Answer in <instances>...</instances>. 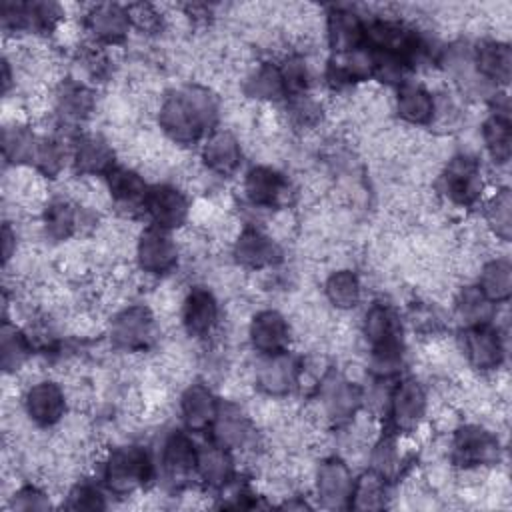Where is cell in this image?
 I'll list each match as a JSON object with an SVG mask.
<instances>
[{
	"mask_svg": "<svg viewBox=\"0 0 512 512\" xmlns=\"http://www.w3.org/2000/svg\"><path fill=\"white\" fill-rule=\"evenodd\" d=\"M48 506H50L48 494L36 486H24L16 490L12 496V508H18V510H42Z\"/></svg>",
	"mask_w": 512,
	"mask_h": 512,
	"instance_id": "44",
	"label": "cell"
},
{
	"mask_svg": "<svg viewBox=\"0 0 512 512\" xmlns=\"http://www.w3.org/2000/svg\"><path fill=\"white\" fill-rule=\"evenodd\" d=\"M86 26L104 42H118L130 30L128 10L116 4H98L86 14Z\"/></svg>",
	"mask_w": 512,
	"mask_h": 512,
	"instance_id": "23",
	"label": "cell"
},
{
	"mask_svg": "<svg viewBox=\"0 0 512 512\" xmlns=\"http://www.w3.org/2000/svg\"><path fill=\"white\" fill-rule=\"evenodd\" d=\"M462 350L470 364L478 370H494L500 366L504 348L498 330L482 324V326H472L468 328L464 336Z\"/></svg>",
	"mask_w": 512,
	"mask_h": 512,
	"instance_id": "15",
	"label": "cell"
},
{
	"mask_svg": "<svg viewBox=\"0 0 512 512\" xmlns=\"http://www.w3.org/2000/svg\"><path fill=\"white\" fill-rule=\"evenodd\" d=\"M182 324L186 332L194 338L210 336L218 324V304L210 290L192 288L184 298L182 306Z\"/></svg>",
	"mask_w": 512,
	"mask_h": 512,
	"instance_id": "14",
	"label": "cell"
},
{
	"mask_svg": "<svg viewBox=\"0 0 512 512\" xmlns=\"http://www.w3.org/2000/svg\"><path fill=\"white\" fill-rule=\"evenodd\" d=\"M478 288L490 302H502L512 290V268L506 258H496L482 266Z\"/></svg>",
	"mask_w": 512,
	"mask_h": 512,
	"instance_id": "32",
	"label": "cell"
},
{
	"mask_svg": "<svg viewBox=\"0 0 512 512\" xmlns=\"http://www.w3.org/2000/svg\"><path fill=\"white\" fill-rule=\"evenodd\" d=\"M64 158H66V150H64V146L58 140H54V138H40L32 162H34V166L38 168V172L42 176L54 178L64 168Z\"/></svg>",
	"mask_w": 512,
	"mask_h": 512,
	"instance_id": "40",
	"label": "cell"
},
{
	"mask_svg": "<svg viewBox=\"0 0 512 512\" xmlns=\"http://www.w3.org/2000/svg\"><path fill=\"white\" fill-rule=\"evenodd\" d=\"M242 148L238 138L230 130H218L208 136L202 148V160L208 170L226 176L232 174L240 166Z\"/></svg>",
	"mask_w": 512,
	"mask_h": 512,
	"instance_id": "19",
	"label": "cell"
},
{
	"mask_svg": "<svg viewBox=\"0 0 512 512\" xmlns=\"http://www.w3.org/2000/svg\"><path fill=\"white\" fill-rule=\"evenodd\" d=\"M246 92L252 98L260 100H278L282 94H286L284 80L280 74V68L272 64L258 66L246 80Z\"/></svg>",
	"mask_w": 512,
	"mask_h": 512,
	"instance_id": "37",
	"label": "cell"
},
{
	"mask_svg": "<svg viewBox=\"0 0 512 512\" xmlns=\"http://www.w3.org/2000/svg\"><path fill=\"white\" fill-rule=\"evenodd\" d=\"M216 116L218 106L214 96L208 88L192 84L162 100L158 122L174 144H192L214 124Z\"/></svg>",
	"mask_w": 512,
	"mask_h": 512,
	"instance_id": "1",
	"label": "cell"
},
{
	"mask_svg": "<svg viewBox=\"0 0 512 512\" xmlns=\"http://www.w3.org/2000/svg\"><path fill=\"white\" fill-rule=\"evenodd\" d=\"M196 454L192 440L184 432H174L162 446L160 464L170 480H186V476L196 470Z\"/></svg>",
	"mask_w": 512,
	"mask_h": 512,
	"instance_id": "22",
	"label": "cell"
},
{
	"mask_svg": "<svg viewBox=\"0 0 512 512\" xmlns=\"http://www.w3.org/2000/svg\"><path fill=\"white\" fill-rule=\"evenodd\" d=\"M112 342L124 352H140L154 340V316L146 306H128L118 312L110 328Z\"/></svg>",
	"mask_w": 512,
	"mask_h": 512,
	"instance_id": "3",
	"label": "cell"
},
{
	"mask_svg": "<svg viewBox=\"0 0 512 512\" xmlns=\"http://www.w3.org/2000/svg\"><path fill=\"white\" fill-rule=\"evenodd\" d=\"M434 98L418 84H404L396 96V110L408 124H426L434 118Z\"/></svg>",
	"mask_w": 512,
	"mask_h": 512,
	"instance_id": "27",
	"label": "cell"
},
{
	"mask_svg": "<svg viewBox=\"0 0 512 512\" xmlns=\"http://www.w3.org/2000/svg\"><path fill=\"white\" fill-rule=\"evenodd\" d=\"M74 166L82 176H100L108 174L114 166V150L100 136H80L74 144Z\"/></svg>",
	"mask_w": 512,
	"mask_h": 512,
	"instance_id": "17",
	"label": "cell"
},
{
	"mask_svg": "<svg viewBox=\"0 0 512 512\" xmlns=\"http://www.w3.org/2000/svg\"><path fill=\"white\" fill-rule=\"evenodd\" d=\"M390 406L396 426L412 430L426 412V392L416 380H404L390 394Z\"/></svg>",
	"mask_w": 512,
	"mask_h": 512,
	"instance_id": "18",
	"label": "cell"
},
{
	"mask_svg": "<svg viewBox=\"0 0 512 512\" xmlns=\"http://www.w3.org/2000/svg\"><path fill=\"white\" fill-rule=\"evenodd\" d=\"M66 392L56 382L40 380L26 390L24 410L38 426H54L66 412Z\"/></svg>",
	"mask_w": 512,
	"mask_h": 512,
	"instance_id": "6",
	"label": "cell"
},
{
	"mask_svg": "<svg viewBox=\"0 0 512 512\" xmlns=\"http://www.w3.org/2000/svg\"><path fill=\"white\" fill-rule=\"evenodd\" d=\"M384 476L378 472H366L360 476L358 482H354L352 490V506L360 510H376L386 504V484Z\"/></svg>",
	"mask_w": 512,
	"mask_h": 512,
	"instance_id": "38",
	"label": "cell"
},
{
	"mask_svg": "<svg viewBox=\"0 0 512 512\" xmlns=\"http://www.w3.org/2000/svg\"><path fill=\"white\" fill-rule=\"evenodd\" d=\"M106 482L118 494H130L144 486L152 474V462L144 448L122 446L106 458Z\"/></svg>",
	"mask_w": 512,
	"mask_h": 512,
	"instance_id": "2",
	"label": "cell"
},
{
	"mask_svg": "<svg viewBox=\"0 0 512 512\" xmlns=\"http://www.w3.org/2000/svg\"><path fill=\"white\" fill-rule=\"evenodd\" d=\"M78 226V212L66 200H54L44 208L42 228L52 240H68Z\"/></svg>",
	"mask_w": 512,
	"mask_h": 512,
	"instance_id": "33",
	"label": "cell"
},
{
	"mask_svg": "<svg viewBox=\"0 0 512 512\" xmlns=\"http://www.w3.org/2000/svg\"><path fill=\"white\" fill-rule=\"evenodd\" d=\"M214 438L226 450H240L246 448L252 438V426L248 418L234 406L222 404L214 416Z\"/></svg>",
	"mask_w": 512,
	"mask_h": 512,
	"instance_id": "20",
	"label": "cell"
},
{
	"mask_svg": "<svg viewBox=\"0 0 512 512\" xmlns=\"http://www.w3.org/2000/svg\"><path fill=\"white\" fill-rule=\"evenodd\" d=\"M300 364L292 354H262V360L256 364V384L270 396H282L292 390L298 382Z\"/></svg>",
	"mask_w": 512,
	"mask_h": 512,
	"instance_id": "8",
	"label": "cell"
},
{
	"mask_svg": "<svg viewBox=\"0 0 512 512\" xmlns=\"http://www.w3.org/2000/svg\"><path fill=\"white\" fill-rule=\"evenodd\" d=\"M364 336L372 348L400 342L398 320L394 312L382 304H374L364 318Z\"/></svg>",
	"mask_w": 512,
	"mask_h": 512,
	"instance_id": "31",
	"label": "cell"
},
{
	"mask_svg": "<svg viewBox=\"0 0 512 512\" xmlns=\"http://www.w3.org/2000/svg\"><path fill=\"white\" fill-rule=\"evenodd\" d=\"M328 38L338 52L364 48V22L350 10H336L328 18Z\"/></svg>",
	"mask_w": 512,
	"mask_h": 512,
	"instance_id": "24",
	"label": "cell"
},
{
	"mask_svg": "<svg viewBox=\"0 0 512 512\" xmlns=\"http://www.w3.org/2000/svg\"><path fill=\"white\" fill-rule=\"evenodd\" d=\"M144 210L150 214L154 226L172 230L180 228L190 212L186 196L168 184H158L148 188L146 200H144Z\"/></svg>",
	"mask_w": 512,
	"mask_h": 512,
	"instance_id": "5",
	"label": "cell"
},
{
	"mask_svg": "<svg viewBox=\"0 0 512 512\" xmlns=\"http://www.w3.org/2000/svg\"><path fill=\"white\" fill-rule=\"evenodd\" d=\"M66 506L76 510H98V508H106V502L98 488L90 484H78L70 490Z\"/></svg>",
	"mask_w": 512,
	"mask_h": 512,
	"instance_id": "43",
	"label": "cell"
},
{
	"mask_svg": "<svg viewBox=\"0 0 512 512\" xmlns=\"http://www.w3.org/2000/svg\"><path fill=\"white\" fill-rule=\"evenodd\" d=\"M244 192L252 206L274 208L284 200L288 192V182L280 172L268 166H256L248 172L244 180Z\"/></svg>",
	"mask_w": 512,
	"mask_h": 512,
	"instance_id": "16",
	"label": "cell"
},
{
	"mask_svg": "<svg viewBox=\"0 0 512 512\" xmlns=\"http://www.w3.org/2000/svg\"><path fill=\"white\" fill-rule=\"evenodd\" d=\"M232 458L224 446H204L196 454V472L214 488L226 486L232 478Z\"/></svg>",
	"mask_w": 512,
	"mask_h": 512,
	"instance_id": "28",
	"label": "cell"
},
{
	"mask_svg": "<svg viewBox=\"0 0 512 512\" xmlns=\"http://www.w3.org/2000/svg\"><path fill=\"white\" fill-rule=\"evenodd\" d=\"M354 482L348 466L342 460H324L316 470V494L328 508H340L352 498Z\"/></svg>",
	"mask_w": 512,
	"mask_h": 512,
	"instance_id": "10",
	"label": "cell"
},
{
	"mask_svg": "<svg viewBox=\"0 0 512 512\" xmlns=\"http://www.w3.org/2000/svg\"><path fill=\"white\" fill-rule=\"evenodd\" d=\"M456 316L466 326H482L492 316V302L478 286H466L456 298Z\"/></svg>",
	"mask_w": 512,
	"mask_h": 512,
	"instance_id": "34",
	"label": "cell"
},
{
	"mask_svg": "<svg viewBox=\"0 0 512 512\" xmlns=\"http://www.w3.org/2000/svg\"><path fill=\"white\" fill-rule=\"evenodd\" d=\"M482 138L494 162L506 164L510 158V122L506 112H496L484 122Z\"/></svg>",
	"mask_w": 512,
	"mask_h": 512,
	"instance_id": "36",
	"label": "cell"
},
{
	"mask_svg": "<svg viewBox=\"0 0 512 512\" xmlns=\"http://www.w3.org/2000/svg\"><path fill=\"white\" fill-rule=\"evenodd\" d=\"M498 460V440L480 426H466L454 436V462L464 468L486 466Z\"/></svg>",
	"mask_w": 512,
	"mask_h": 512,
	"instance_id": "9",
	"label": "cell"
},
{
	"mask_svg": "<svg viewBox=\"0 0 512 512\" xmlns=\"http://www.w3.org/2000/svg\"><path fill=\"white\" fill-rule=\"evenodd\" d=\"M280 246L268 234L258 228H246L234 242V258L240 266L260 270L274 266L280 260Z\"/></svg>",
	"mask_w": 512,
	"mask_h": 512,
	"instance_id": "12",
	"label": "cell"
},
{
	"mask_svg": "<svg viewBox=\"0 0 512 512\" xmlns=\"http://www.w3.org/2000/svg\"><path fill=\"white\" fill-rule=\"evenodd\" d=\"M442 192L454 204H472L480 192V168L474 158L470 156H456L446 166L440 178Z\"/></svg>",
	"mask_w": 512,
	"mask_h": 512,
	"instance_id": "7",
	"label": "cell"
},
{
	"mask_svg": "<svg viewBox=\"0 0 512 512\" xmlns=\"http://www.w3.org/2000/svg\"><path fill=\"white\" fill-rule=\"evenodd\" d=\"M30 352V342L26 334H22L16 326L6 324L2 330V364L4 370H18L24 360L28 358Z\"/></svg>",
	"mask_w": 512,
	"mask_h": 512,
	"instance_id": "39",
	"label": "cell"
},
{
	"mask_svg": "<svg viewBox=\"0 0 512 512\" xmlns=\"http://www.w3.org/2000/svg\"><path fill=\"white\" fill-rule=\"evenodd\" d=\"M510 192L506 188L498 190L488 206H486V220H488V226L494 230V234L498 238H502L504 242L510 238Z\"/></svg>",
	"mask_w": 512,
	"mask_h": 512,
	"instance_id": "41",
	"label": "cell"
},
{
	"mask_svg": "<svg viewBox=\"0 0 512 512\" xmlns=\"http://www.w3.org/2000/svg\"><path fill=\"white\" fill-rule=\"evenodd\" d=\"M138 266L146 274H166L178 262V246L174 238L158 226L146 228L136 240Z\"/></svg>",
	"mask_w": 512,
	"mask_h": 512,
	"instance_id": "4",
	"label": "cell"
},
{
	"mask_svg": "<svg viewBox=\"0 0 512 512\" xmlns=\"http://www.w3.org/2000/svg\"><path fill=\"white\" fill-rule=\"evenodd\" d=\"M180 410H182V418H184L188 428L202 430L214 420L218 406H216V402H214V398H212V394L206 386L192 384L182 394Z\"/></svg>",
	"mask_w": 512,
	"mask_h": 512,
	"instance_id": "25",
	"label": "cell"
},
{
	"mask_svg": "<svg viewBox=\"0 0 512 512\" xmlns=\"http://www.w3.org/2000/svg\"><path fill=\"white\" fill-rule=\"evenodd\" d=\"M326 298L338 310L354 308L360 300V282L352 270H336L326 280Z\"/></svg>",
	"mask_w": 512,
	"mask_h": 512,
	"instance_id": "35",
	"label": "cell"
},
{
	"mask_svg": "<svg viewBox=\"0 0 512 512\" xmlns=\"http://www.w3.org/2000/svg\"><path fill=\"white\" fill-rule=\"evenodd\" d=\"M472 62H474L478 74L488 78V80L506 84L508 78H510L512 58H510L508 44H502V42H496V40L482 42V44H478Z\"/></svg>",
	"mask_w": 512,
	"mask_h": 512,
	"instance_id": "26",
	"label": "cell"
},
{
	"mask_svg": "<svg viewBox=\"0 0 512 512\" xmlns=\"http://www.w3.org/2000/svg\"><path fill=\"white\" fill-rule=\"evenodd\" d=\"M250 342L260 354L284 352L290 342V326L286 318L276 310L258 312L248 328Z\"/></svg>",
	"mask_w": 512,
	"mask_h": 512,
	"instance_id": "13",
	"label": "cell"
},
{
	"mask_svg": "<svg viewBox=\"0 0 512 512\" xmlns=\"http://www.w3.org/2000/svg\"><path fill=\"white\" fill-rule=\"evenodd\" d=\"M106 188L112 202L128 210L138 206L144 208L148 188L138 172L122 166H112V170L106 174Z\"/></svg>",
	"mask_w": 512,
	"mask_h": 512,
	"instance_id": "21",
	"label": "cell"
},
{
	"mask_svg": "<svg viewBox=\"0 0 512 512\" xmlns=\"http://www.w3.org/2000/svg\"><path fill=\"white\" fill-rule=\"evenodd\" d=\"M362 402L360 390L346 378L330 374L322 380L320 386V408L322 414L330 420L352 418Z\"/></svg>",
	"mask_w": 512,
	"mask_h": 512,
	"instance_id": "11",
	"label": "cell"
},
{
	"mask_svg": "<svg viewBox=\"0 0 512 512\" xmlns=\"http://www.w3.org/2000/svg\"><path fill=\"white\" fill-rule=\"evenodd\" d=\"M38 136L20 122H12L4 128L2 134V148L8 162L20 166V164H32L36 148H38Z\"/></svg>",
	"mask_w": 512,
	"mask_h": 512,
	"instance_id": "30",
	"label": "cell"
},
{
	"mask_svg": "<svg viewBox=\"0 0 512 512\" xmlns=\"http://www.w3.org/2000/svg\"><path fill=\"white\" fill-rule=\"evenodd\" d=\"M56 112L64 122L86 120L94 112L92 92L78 82L62 84L56 96Z\"/></svg>",
	"mask_w": 512,
	"mask_h": 512,
	"instance_id": "29",
	"label": "cell"
},
{
	"mask_svg": "<svg viewBox=\"0 0 512 512\" xmlns=\"http://www.w3.org/2000/svg\"><path fill=\"white\" fill-rule=\"evenodd\" d=\"M372 464H374V472H378L384 478L396 474V470L400 468L398 444L388 438L382 440L372 452Z\"/></svg>",
	"mask_w": 512,
	"mask_h": 512,
	"instance_id": "42",
	"label": "cell"
}]
</instances>
